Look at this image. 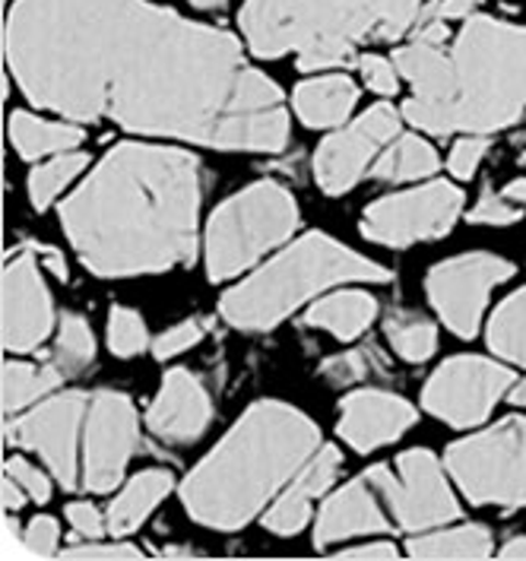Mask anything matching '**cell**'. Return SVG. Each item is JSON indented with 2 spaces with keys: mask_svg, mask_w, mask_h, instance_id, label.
<instances>
[{
  "mask_svg": "<svg viewBox=\"0 0 526 561\" xmlns=\"http://www.w3.org/2000/svg\"><path fill=\"white\" fill-rule=\"evenodd\" d=\"M7 67L38 108L213 149L279 152L283 92L238 38L147 0H16Z\"/></svg>",
  "mask_w": 526,
  "mask_h": 561,
  "instance_id": "obj_1",
  "label": "cell"
},
{
  "mask_svg": "<svg viewBox=\"0 0 526 561\" xmlns=\"http://www.w3.org/2000/svg\"><path fill=\"white\" fill-rule=\"evenodd\" d=\"M201 162L172 147L121 144L64 201L60 222L95 276H144L194 264Z\"/></svg>",
  "mask_w": 526,
  "mask_h": 561,
  "instance_id": "obj_2",
  "label": "cell"
},
{
  "mask_svg": "<svg viewBox=\"0 0 526 561\" xmlns=\"http://www.w3.org/2000/svg\"><path fill=\"white\" fill-rule=\"evenodd\" d=\"M412 87L403 118L428 134H495L526 112V30L469 16L454 48L412 42L393 55Z\"/></svg>",
  "mask_w": 526,
  "mask_h": 561,
  "instance_id": "obj_3",
  "label": "cell"
},
{
  "mask_svg": "<svg viewBox=\"0 0 526 561\" xmlns=\"http://www.w3.org/2000/svg\"><path fill=\"white\" fill-rule=\"evenodd\" d=\"M321 450V432L289 403L263 400L184 479L187 514L213 530H241Z\"/></svg>",
  "mask_w": 526,
  "mask_h": 561,
  "instance_id": "obj_4",
  "label": "cell"
},
{
  "mask_svg": "<svg viewBox=\"0 0 526 561\" xmlns=\"http://www.w3.org/2000/svg\"><path fill=\"white\" fill-rule=\"evenodd\" d=\"M422 0H244L241 32L258 58L298 51V70L358 64L355 45L412 32Z\"/></svg>",
  "mask_w": 526,
  "mask_h": 561,
  "instance_id": "obj_5",
  "label": "cell"
},
{
  "mask_svg": "<svg viewBox=\"0 0 526 561\" xmlns=\"http://www.w3.org/2000/svg\"><path fill=\"white\" fill-rule=\"evenodd\" d=\"M350 279L387 283L390 270H384L375 261H365L362 254H355L333 238L311 232L295 241L293 248H286L283 254H276V261L251 273V279L229 289L219 301V311L238 330L261 333L286 321L298 305Z\"/></svg>",
  "mask_w": 526,
  "mask_h": 561,
  "instance_id": "obj_6",
  "label": "cell"
},
{
  "mask_svg": "<svg viewBox=\"0 0 526 561\" xmlns=\"http://www.w3.org/2000/svg\"><path fill=\"white\" fill-rule=\"evenodd\" d=\"M295 229H298V207L286 187L261 181L238 191L209 216L206 226L204 254L209 279L222 283L244 273L266 251L293 238Z\"/></svg>",
  "mask_w": 526,
  "mask_h": 561,
  "instance_id": "obj_7",
  "label": "cell"
},
{
  "mask_svg": "<svg viewBox=\"0 0 526 561\" xmlns=\"http://www.w3.org/2000/svg\"><path fill=\"white\" fill-rule=\"evenodd\" d=\"M447 473L472 504H526V419L511 415L472 438L447 447Z\"/></svg>",
  "mask_w": 526,
  "mask_h": 561,
  "instance_id": "obj_8",
  "label": "cell"
},
{
  "mask_svg": "<svg viewBox=\"0 0 526 561\" xmlns=\"http://www.w3.org/2000/svg\"><path fill=\"white\" fill-rule=\"evenodd\" d=\"M89 400L92 397L87 393L70 390L52 400H42L35 410L23 413L16 422H7V442L23 450H35L67 492L83 482L80 438L87 428Z\"/></svg>",
  "mask_w": 526,
  "mask_h": 561,
  "instance_id": "obj_9",
  "label": "cell"
},
{
  "mask_svg": "<svg viewBox=\"0 0 526 561\" xmlns=\"http://www.w3.org/2000/svg\"><path fill=\"white\" fill-rule=\"evenodd\" d=\"M460 209H464V191L447 181H432L425 187H412L371 204L362 216V236L387 248L435 241L454 229Z\"/></svg>",
  "mask_w": 526,
  "mask_h": 561,
  "instance_id": "obj_10",
  "label": "cell"
},
{
  "mask_svg": "<svg viewBox=\"0 0 526 561\" xmlns=\"http://www.w3.org/2000/svg\"><path fill=\"white\" fill-rule=\"evenodd\" d=\"M393 524L407 533H422L457 520L460 507L444 479V470L428 450H407L397 460V473L387 467L371 470Z\"/></svg>",
  "mask_w": 526,
  "mask_h": 561,
  "instance_id": "obj_11",
  "label": "cell"
},
{
  "mask_svg": "<svg viewBox=\"0 0 526 561\" xmlns=\"http://www.w3.org/2000/svg\"><path fill=\"white\" fill-rule=\"evenodd\" d=\"M514 375L492 358L460 355L444 362L422 390V403L432 415L454 428H472L485 422L501 397L514 387Z\"/></svg>",
  "mask_w": 526,
  "mask_h": 561,
  "instance_id": "obj_12",
  "label": "cell"
},
{
  "mask_svg": "<svg viewBox=\"0 0 526 561\" xmlns=\"http://www.w3.org/2000/svg\"><path fill=\"white\" fill-rule=\"evenodd\" d=\"M511 276H514V264L485 251H472V254L432 266L425 276V293L432 298L441 321L457 336L469 340L479 333V321H482L492 289Z\"/></svg>",
  "mask_w": 526,
  "mask_h": 561,
  "instance_id": "obj_13",
  "label": "cell"
},
{
  "mask_svg": "<svg viewBox=\"0 0 526 561\" xmlns=\"http://www.w3.org/2000/svg\"><path fill=\"white\" fill-rule=\"evenodd\" d=\"M137 450V410L117 390L92 393L83 428V485L89 492H112Z\"/></svg>",
  "mask_w": 526,
  "mask_h": 561,
  "instance_id": "obj_14",
  "label": "cell"
},
{
  "mask_svg": "<svg viewBox=\"0 0 526 561\" xmlns=\"http://www.w3.org/2000/svg\"><path fill=\"white\" fill-rule=\"evenodd\" d=\"M400 137V115L380 102L362 118L330 134L315 156V178L327 194H346L365 172L378 162V156L390 140Z\"/></svg>",
  "mask_w": 526,
  "mask_h": 561,
  "instance_id": "obj_15",
  "label": "cell"
},
{
  "mask_svg": "<svg viewBox=\"0 0 526 561\" xmlns=\"http://www.w3.org/2000/svg\"><path fill=\"white\" fill-rule=\"evenodd\" d=\"M55 330L52 296L32 251L16 254L3 270V346L10 353L38 350Z\"/></svg>",
  "mask_w": 526,
  "mask_h": 561,
  "instance_id": "obj_16",
  "label": "cell"
},
{
  "mask_svg": "<svg viewBox=\"0 0 526 561\" xmlns=\"http://www.w3.org/2000/svg\"><path fill=\"white\" fill-rule=\"evenodd\" d=\"M213 419L209 393L197 375L187 368H175L165 375L152 407H149V432L165 444H191L206 432Z\"/></svg>",
  "mask_w": 526,
  "mask_h": 561,
  "instance_id": "obj_17",
  "label": "cell"
},
{
  "mask_svg": "<svg viewBox=\"0 0 526 561\" xmlns=\"http://www.w3.org/2000/svg\"><path fill=\"white\" fill-rule=\"evenodd\" d=\"M415 422V410L403 397L387 390H355L343 400L340 438L352 450L368 454L380 444L397 442Z\"/></svg>",
  "mask_w": 526,
  "mask_h": 561,
  "instance_id": "obj_18",
  "label": "cell"
},
{
  "mask_svg": "<svg viewBox=\"0 0 526 561\" xmlns=\"http://www.w3.org/2000/svg\"><path fill=\"white\" fill-rule=\"evenodd\" d=\"M390 524H393V517H390L387 502L380 495V485L368 470V473L358 476L355 482H350L340 492H333L323 502L315 542H318V549H327V546H333L340 539H350V536L384 533Z\"/></svg>",
  "mask_w": 526,
  "mask_h": 561,
  "instance_id": "obj_19",
  "label": "cell"
},
{
  "mask_svg": "<svg viewBox=\"0 0 526 561\" xmlns=\"http://www.w3.org/2000/svg\"><path fill=\"white\" fill-rule=\"evenodd\" d=\"M340 463H343V457L336 447H321L293 476V482L276 495V502L266 507V514H263L266 530L276 533V536H293V533L301 530L311 517V504L327 495V489L336 482Z\"/></svg>",
  "mask_w": 526,
  "mask_h": 561,
  "instance_id": "obj_20",
  "label": "cell"
},
{
  "mask_svg": "<svg viewBox=\"0 0 526 561\" xmlns=\"http://www.w3.org/2000/svg\"><path fill=\"white\" fill-rule=\"evenodd\" d=\"M355 102H358V87L343 73L308 80L293 95L295 115L308 127H340L352 115Z\"/></svg>",
  "mask_w": 526,
  "mask_h": 561,
  "instance_id": "obj_21",
  "label": "cell"
},
{
  "mask_svg": "<svg viewBox=\"0 0 526 561\" xmlns=\"http://www.w3.org/2000/svg\"><path fill=\"white\" fill-rule=\"evenodd\" d=\"M172 489H175V476L169 470H147V473L134 476L108 507V533L124 539L127 533L140 530V524L165 502Z\"/></svg>",
  "mask_w": 526,
  "mask_h": 561,
  "instance_id": "obj_22",
  "label": "cell"
},
{
  "mask_svg": "<svg viewBox=\"0 0 526 561\" xmlns=\"http://www.w3.org/2000/svg\"><path fill=\"white\" fill-rule=\"evenodd\" d=\"M378 318V301L368 293H333L308 308L305 324L330 330L340 340H355L362 336L371 321Z\"/></svg>",
  "mask_w": 526,
  "mask_h": 561,
  "instance_id": "obj_23",
  "label": "cell"
},
{
  "mask_svg": "<svg viewBox=\"0 0 526 561\" xmlns=\"http://www.w3.org/2000/svg\"><path fill=\"white\" fill-rule=\"evenodd\" d=\"M67 375L58 365H32V362H7L3 365V413H23L32 403L48 400Z\"/></svg>",
  "mask_w": 526,
  "mask_h": 561,
  "instance_id": "obj_24",
  "label": "cell"
},
{
  "mask_svg": "<svg viewBox=\"0 0 526 561\" xmlns=\"http://www.w3.org/2000/svg\"><path fill=\"white\" fill-rule=\"evenodd\" d=\"M10 144L23 159H42L48 152H67L83 144V130L73 124L42 121L26 112H16L10 118Z\"/></svg>",
  "mask_w": 526,
  "mask_h": 561,
  "instance_id": "obj_25",
  "label": "cell"
},
{
  "mask_svg": "<svg viewBox=\"0 0 526 561\" xmlns=\"http://www.w3.org/2000/svg\"><path fill=\"white\" fill-rule=\"evenodd\" d=\"M438 152L428 147L422 137L403 134L397 140H390L378 162L371 165V175L380 181H415V178H428L438 172Z\"/></svg>",
  "mask_w": 526,
  "mask_h": 561,
  "instance_id": "obj_26",
  "label": "cell"
},
{
  "mask_svg": "<svg viewBox=\"0 0 526 561\" xmlns=\"http://www.w3.org/2000/svg\"><path fill=\"white\" fill-rule=\"evenodd\" d=\"M412 559H489L492 533L485 527H454V530L415 536L407 542Z\"/></svg>",
  "mask_w": 526,
  "mask_h": 561,
  "instance_id": "obj_27",
  "label": "cell"
},
{
  "mask_svg": "<svg viewBox=\"0 0 526 561\" xmlns=\"http://www.w3.org/2000/svg\"><path fill=\"white\" fill-rule=\"evenodd\" d=\"M489 346L501 358L526 368V289L514 293L495 311L489 324Z\"/></svg>",
  "mask_w": 526,
  "mask_h": 561,
  "instance_id": "obj_28",
  "label": "cell"
},
{
  "mask_svg": "<svg viewBox=\"0 0 526 561\" xmlns=\"http://www.w3.org/2000/svg\"><path fill=\"white\" fill-rule=\"evenodd\" d=\"M387 340L393 346V353L403 355L407 362H425L438 346V330L428 318L415 314V311H393L387 318Z\"/></svg>",
  "mask_w": 526,
  "mask_h": 561,
  "instance_id": "obj_29",
  "label": "cell"
},
{
  "mask_svg": "<svg viewBox=\"0 0 526 561\" xmlns=\"http://www.w3.org/2000/svg\"><path fill=\"white\" fill-rule=\"evenodd\" d=\"M89 165L87 152H58L48 162H42L30 175V197L35 209H45L48 204H55L60 191L67 184H73V178H80V172Z\"/></svg>",
  "mask_w": 526,
  "mask_h": 561,
  "instance_id": "obj_30",
  "label": "cell"
},
{
  "mask_svg": "<svg viewBox=\"0 0 526 561\" xmlns=\"http://www.w3.org/2000/svg\"><path fill=\"white\" fill-rule=\"evenodd\" d=\"M95 358V336L80 314H64L55 343V365L64 375H80Z\"/></svg>",
  "mask_w": 526,
  "mask_h": 561,
  "instance_id": "obj_31",
  "label": "cell"
},
{
  "mask_svg": "<svg viewBox=\"0 0 526 561\" xmlns=\"http://www.w3.org/2000/svg\"><path fill=\"white\" fill-rule=\"evenodd\" d=\"M108 346L117 358H134V355L147 353L149 333L144 318L124 305H115L108 314Z\"/></svg>",
  "mask_w": 526,
  "mask_h": 561,
  "instance_id": "obj_32",
  "label": "cell"
},
{
  "mask_svg": "<svg viewBox=\"0 0 526 561\" xmlns=\"http://www.w3.org/2000/svg\"><path fill=\"white\" fill-rule=\"evenodd\" d=\"M206 333V321H181V324L169 327L165 333H159L152 340V355L156 358H172V355L187 353L191 346H197L204 340Z\"/></svg>",
  "mask_w": 526,
  "mask_h": 561,
  "instance_id": "obj_33",
  "label": "cell"
},
{
  "mask_svg": "<svg viewBox=\"0 0 526 561\" xmlns=\"http://www.w3.org/2000/svg\"><path fill=\"white\" fill-rule=\"evenodd\" d=\"M358 70H362L365 87L371 89V92H378V95H397V89H400V70H397L393 60L380 58V55H362L358 58Z\"/></svg>",
  "mask_w": 526,
  "mask_h": 561,
  "instance_id": "obj_34",
  "label": "cell"
},
{
  "mask_svg": "<svg viewBox=\"0 0 526 561\" xmlns=\"http://www.w3.org/2000/svg\"><path fill=\"white\" fill-rule=\"evenodd\" d=\"M521 216H524V213L517 209V204L504 201V194H495V191L485 187V194L479 197V204L469 213V222H482V226H511V222H517Z\"/></svg>",
  "mask_w": 526,
  "mask_h": 561,
  "instance_id": "obj_35",
  "label": "cell"
},
{
  "mask_svg": "<svg viewBox=\"0 0 526 561\" xmlns=\"http://www.w3.org/2000/svg\"><path fill=\"white\" fill-rule=\"evenodd\" d=\"M368 368H371V365H368V353H346L330 358V362L323 365V378L333 387H346L355 385V381H365Z\"/></svg>",
  "mask_w": 526,
  "mask_h": 561,
  "instance_id": "obj_36",
  "label": "cell"
},
{
  "mask_svg": "<svg viewBox=\"0 0 526 561\" xmlns=\"http://www.w3.org/2000/svg\"><path fill=\"white\" fill-rule=\"evenodd\" d=\"M7 476H13V479L26 489V495H30L35 504H45L52 499V482H48V476L42 473V470H35L30 460L10 457V460H7Z\"/></svg>",
  "mask_w": 526,
  "mask_h": 561,
  "instance_id": "obj_37",
  "label": "cell"
},
{
  "mask_svg": "<svg viewBox=\"0 0 526 561\" xmlns=\"http://www.w3.org/2000/svg\"><path fill=\"white\" fill-rule=\"evenodd\" d=\"M58 539H60L58 520H55V517H48V514H38L30 527H26V539H23V546H26V552H30V556H55V552H58Z\"/></svg>",
  "mask_w": 526,
  "mask_h": 561,
  "instance_id": "obj_38",
  "label": "cell"
},
{
  "mask_svg": "<svg viewBox=\"0 0 526 561\" xmlns=\"http://www.w3.org/2000/svg\"><path fill=\"white\" fill-rule=\"evenodd\" d=\"M485 149H489V137H482V134H476V137H464L454 152H450V175L454 178H472V172L479 169V162H482V156H485Z\"/></svg>",
  "mask_w": 526,
  "mask_h": 561,
  "instance_id": "obj_39",
  "label": "cell"
},
{
  "mask_svg": "<svg viewBox=\"0 0 526 561\" xmlns=\"http://www.w3.org/2000/svg\"><path fill=\"white\" fill-rule=\"evenodd\" d=\"M67 559H140L144 552L130 542H102V539H92V542H80V546H70L64 552Z\"/></svg>",
  "mask_w": 526,
  "mask_h": 561,
  "instance_id": "obj_40",
  "label": "cell"
},
{
  "mask_svg": "<svg viewBox=\"0 0 526 561\" xmlns=\"http://www.w3.org/2000/svg\"><path fill=\"white\" fill-rule=\"evenodd\" d=\"M67 520L73 524V530L87 539H102L108 530V520H102L99 507H92L89 502H73L67 507Z\"/></svg>",
  "mask_w": 526,
  "mask_h": 561,
  "instance_id": "obj_41",
  "label": "cell"
},
{
  "mask_svg": "<svg viewBox=\"0 0 526 561\" xmlns=\"http://www.w3.org/2000/svg\"><path fill=\"white\" fill-rule=\"evenodd\" d=\"M472 10H476V0H435V3H428L419 16L450 23V20H469Z\"/></svg>",
  "mask_w": 526,
  "mask_h": 561,
  "instance_id": "obj_42",
  "label": "cell"
},
{
  "mask_svg": "<svg viewBox=\"0 0 526 561\" xmlns=\"http://www.w3.org/2000/svg\"><path fill=\"white\" fill-rule=\"evenodd\" d=\"M340 559H397V549L390 542H368V546H350L340 552Z\"/></svg>",
  "mask_w": 526,
  "mask_h": 561,
  "instance_id": "obj_43",
  "label": "cell"
},
{
  "mask_svg": "<svg viewBox=\"0 0 526 561\" xmlns=\"http://www.w3.org/2000/svg\"><path fill=\"white\" fill-rule=\"evenodd\" d=\"M23 502H26V489L13 476H3V507L7 511H20Z\"/></svg>",
  "mask_w": 526,
  "mask_h": 561,
  "instance_id": "obj_44",
  "label": "cell"
},
{
  "mask_svg": "<svg viewBox=\"0 0 526 561\" xmlns=\"http://www.w3.org/2000/svg\"><path fill=\"white\" fill-rule=\"evenodd\" d=\"M42 254H45V264H48V270L58 276V279H67V264H64V254L60 251H55V248H38Z\"/></svg>",
  "mask_w": 526,
  "mask_h": 561,
  "instance_id": "obj_45",
  "label": "cell"
},
{
  "mask_svg": "<svg viewBox=\"0 0 526 561\" xmlns=\"http://www.w3.org/2000/svg\"><path fill=\"white\" fill-rule=\"evenodd\" d=\"M501 194H504V201H511V204H526V178L511 181Z\"/></svg>",
  "mask_w": 526,
  "mask_h": 561,
  "instance_id": "obj_46",
  "label": "cell"
},
{
  "mask_svg": "<svg viewBox=\"0 0 526 561\" xmlns=\"http://www.w3.org/2000/svg\"><path fill=\"white\" fill-rule=\"evenodd\" d=\"M501 556H504V559H526V536L514 539V542H507V546L501 549Z\"/></svg>",
  "mask_w": 526,
  "mask_h": 561,
  "instance_id": "obj_47",
  "label": "cell"
},
{
  "mask_svg": "<svg viewBox=\"0 0 526 561\" xmlns=\"http://www.w3.org/2000/svg\"><path fill=\"white\" fill-rule=\"evenodd\" d=\"M507 400L514 407H526V381H514V387L507 390Z\"/></svg>",
  "mask_w": 526,
  "mask_h": 561,
  "instance_id": "obj_48",
  "label": "cell"
},
{
  "mask_svg": "<svg viewBox=\"0 0 526 561\" xmlns=\"http://www.w3.org/2000/svg\"><path fill=\"white\" fill-rule=\"evenodd\" d=\"M197 10H222L226 7V0H191Z\"/></svg>",
  "mask_w": 526,
  "mask_h": 561,
  "instance_id": "obj_49",
  "label": "cell"
},
{
  "mask_svg": "<svg viewBox=\"0 0 526 561\" xmlns=\"http://www.w3.org/2000/svg\"><path fill=\"white\" fill-rule=\"evenodd\" d=\"M521 162H524V165H526V152H524V159H521Z\"/></svg>",
  "mask_w": 526,
  "mask_h": 561,
  "instance_id": "obj_50",
  "label": "cell"
}]
</instances>
